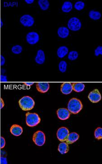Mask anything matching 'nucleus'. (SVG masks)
Wrapping results in <instances>:
<instances>
[{"mask_svg":"<svg viewBox=\"0 0 102 164\" xmlns=\"http://www.w3.org/2000/svg\"><path fill=\"white\" fill-rule=\"evenodd\" d=\"M79 137V135L77 133L72 132L71 133H69L68 134L65 141L68 145L72 144L73 143H75L76 141H77Z\"/></svg>","mask_w":102,"mask_h":164,"instance_id":"2eb2a0df","label":"nucleus"},{"mask_svg":"<svg viewBox=\"0 0 102 164\" xmlns=\"http://www.w3.org/2000/svg\"><path fill=\"white\" fill-rule=\"evenodd\" d=\"M33 141L36 145L42 146L45 142V135L41 131L35 132L33 136Z\"/></svg>","mask_w":102,"mask_h":164,"instance_id":"20e7f679","label":"nucleus"},{"mask_svg":"<svg viewBox=\"0 0 102 164\" xmlns=\"http://www.w3.org/2000/svg\"><path fill=\"white\" fill-rule=\"evenodd\" d=\"M21 23L25 27H31L34 25V17L29 14L24 15L20 19Z\"/></svg>","mask_w":102,"mask_h":164,"instance_id":"423d86ee","label":"nucleus"},{"mask_svg":"<svg viewBox=\"0 0 102 164\" xmlns=\"http://www.w3.org/2000/svg\"><path fill=\"white\" fill-rule=\"evenodd\" d=\"M0 160H1V164H7V157H1V159H0Z\"/></svg>","mask_w":102,"mask_h":164,"instance_id":"c756f323","label":"nucleus"},{"mask_svg":"<svg viewBox=\"0 0 102 164\" xmlns=\"http://www.w3.org/2000/svg\"><path fill=\"white\" fill-rule=\"evenodd\" d=\"M73 90L77 93H80L84 90L85 85L82 83H74L72 84Z\"/></svg>","mask_w":102,"mask_h":164,"instance_id":"aec40b11","label":"nucleus"},{"mask_svg":"<svg viewBox=\"0 0 102 164\" xmlns=\"http://www.w3.org/2000/svg\"><path fill=\"white\" fill-rule=\"evenodd\" d=\"M23 130L22 127L16 124L13 125L10 128V132L15 136H19L23 133Z\"/></svg>","mask_w":102,"mask_h":164,"instance_id":"f8f14e48","label":"nucleus"},{"mask_svg":"<svg viewBox=\"0 0 102 164\" xmlns=\"http://www.w3.org/2000/svg\"><path fill=\"white\" fill-rule=\"evenodd\" d=\"M58 150L61 154H65L68 152L70 150L69 145L66 142H61L59 145Z\"/></svg>","mask_w":102,"mask_h":164,"instance_id":"a211bd4d","label":"nucleus"},{"mask_svg":"<svg viewBox=\"0 0 102 164\" xmlns=\"http://www.w3.org/2000/svg\"><path fill=\"white\" fill-rule=\"evenodd\" d=\"M26 40L29 44L34 45L39 41V35L35 32H29L26 36Z\"/></svg>","mask_w":102,"mask_h":164,"instance_id":"0eeeda50","label":"nucleus"},{"mask_svg":"<svg viewBox=\"0 0 102 164\" xmlns=\"http://www.w3.org/2000/svg\"><path fill=\"white\" fill-rule=\"evenodd\" d=\"M1 82L7 81V76L3 75H1Z\"/></svg>","mask_w":102,"mask_h":164,"instance_id":"2f4dec72","label":"nucleus"},{"mask_svg":"<svg viewBox=\"0 0 102 164\" xmlns=\"http://www.w3.org/2000/svg\"><path fill=\"white\" fill-rule=\"evenodd\" d=\"M67 63L65 61H61L59 64V69L61 73H64L67 70Z\"/></svg>","mask_w":102,"mask_h":164,"instance_id":"b1692460","label":"nucleus"},{"mask_svg":"<svg viewBox=\"0 0 102 164\" xmlns=\"http://www.w3.org/2000/svg\"><path fill=\"white\" fill-rule=\"evenodd\" d=\"M3 22H2V20H1V27H2V26H3Z\"/></svg>","mask_w":102,"mask_h":164,"instance_id":"c9c22d12","label":"nucleus"},{"mask_svg":"<svg viewBox=\"0 0 102 164\" xmlns=\"http://www.w3.org/2000/svg\"><path fill=\"white\" fill-rule=\"evenodd\" d=\"M95 137L98 140H100L102 139V128L98 127L96 129L95 131Z\"/></svg>","mask_w":102,"mask_h":164,"instance_id":"a878e982","label":"nucleus"},{"mask_svg":"<svg viewBox=\"0 0 102 164\" xmlns=\"http://www.w3.org/2000/svg\"><path fill=\"white\" fill-rule=\"evenodd\" d=\"M5 62H6V59H5V57L3 55H1V66H2L5 65Z\"/></svg>","mask_w":102,"mask_h":164,"instance_id":"7c9ffc66","label":"nucleus"},{"mask_svg":"<svg viewBox=\"0 0 102 164\" xmlns=\"http://www.w3.org/2000/svg\"><path fill=\"white\" fill-rule=\"evenodd\" d=\"M89 16L90 18L95 21L100 19L102 16V15L100 12H98V11H94V10H91L89 12Z\"/></svg>","mask_w":102,"mask_h":164,"instance_id":"412c9836","label":"nucleus"},{"mask_svg":"<svg viewBox=\"0 0 102 164\" xmlns=\"http://www.w3.org/2000/svg\"><path fill=\"white\" fill-rule=\"evenodd\" d=\"M79 54L77 51H72L69 53L68 54V59L71 61H74L78 58Z\"/></svg>","mask_w":102,"mask_h":164,"instance_id":"393cba45","label":"nucleus"},{"mask_svg":"<svg viewBox=\"0 0 102 164\" xmlns=\"http://www.w3.org/2000/svg\"><path fill=\"white\" fill-rule=\"evenodd\" d=\"M69 133L70 131L67 128L65 127L60 128L57 132V137L61 142H65Z\"/></svg>","mask_w":102,"mask_h":164,"instance_id":"1a4fd4ad","label":"nucleus"},{"mask_svg":"<svg viewBox=\"0 0 102 164\" xmlns=\"http://www.w3.org/2000/svg\"><path fill=\"white\" fill-rule=\"evenodd\" d=\"M36 88L39 92L45 93L49 90L50 84L48 83H38L36 84Z\"/></svg>","mask_w":102,"mask_h":164,"instance_id":"4468645a","label":"nucleus"},{"mask_svg":"<svg viewBox=\"0 0 102 164\" xmlns=\"http://www.w3.org/2000/svg\"><path fill=\"white\" fill-rule=\"evenodd\" d=\"M84 7H85V4H84V2L82 1H77L75 3V6H74L76 10L79 11H81V10L84 9Z\"/></svg>","mask_w":102,"mask_h":164,"instance_id":"bb28decb","label":"nucleus"},{"mask_svg":"<svg viewBox=\"0 0 102 164\" xmlns=\"http://www.w3.org/2000/svg\"><path fill=\"white\" fill-rule=\"evenodd\" d=\"M24 85H26L28 86H31L34 84V83H23Z\"/></svg>","mask_w":102,"mask_h":164,"instance_id":"f704fd0d","label":"nucleus"},{"mask_svg":"<svg viewBox=\"0 0 102 164\" xmlns=\"http://www.w3.org/2000/svg\"><path fill=\"white\" fill-rule=\"evenodd\" d=\"M5 106V103H4V100L2 98L1 99V102H0V106H1V108L2 109Z\"/></svg>","mask_w":102,"mask_h":164,"instance_id":"473e14b6","label":"nucleus"},{"mask_svg":"<svg viewBox=\"0 0 102 164\" xmlns=\"http://www.w3.org/2000/svg\"><path fill=\"white\" fill-rule=\"evenodd\" d=\"M26 124L28 126L34 127L37 125L40 122L41 119L37 114L27 112L26 114Z\"/></svg>","mask_w":102,"mask_h":164,"instance_id":"7ed1b4c3","label":"nucleus"},{"mask_svg":"<svg viewBox=\"0 0 102 164\" xmlns=\"http://www.w3.org/2000/svg\"><path fill=\"white\" fill-rule=\"evenodd\" d=\"M0 144H0L1 149H3L5 147V145H6V140L2 136L1 137V143Z\"/></svg>","mask_w":102,"mask_h":164,"instance_id":"c85d7f7f","label":"nucleus"},{"mask_svg":"<svg viewBox=\"0 0 102 164\" xmlns=\"http://www.w3.org/2000/svg\"><path fill=\"white\" fill-rule=\"evenodd\" d=\"M60 91L63 94H70L73 91L72 84L70 83H63L60 87Z\"/></svg>","mask_w":102,"mask_h":164,"instance_id":"ddd939ff","label":"nucleus"},{"mask_svg":"<svg viewBox=\"0 0 102 164\" xmlns=\"http://www.w3.org/2000/svg\"><path fill=\"white\" fill-rule=\"evenodd\" d=\"M72 3L70 1H66L64 2L62 5V7H61L62 12L65 13H68L71 12L72 10Z\"/></svg>","mask_w":102,"mask_h":164,"instance_id":"6ab92c4d","label":"nucleus"},{"mask_svg":"<svg viewBox=\"0 0 102 164\" xmlns=\"http://www.w3.org/2000/svg\"><path fill=\"white\" fill-rule=\"evenodd\" d=\"M57 114L60 120H65L69 119L71 113L67 108H60L57 111Z\"/></svg>","mask_w":102,"mask_h":164,"instance_id":"9d476101","label":"nucleus"},{"mask_svg":"<svg viewBox=\"0 0 102 164\" xmlns=\"http://www.w3.org/2000/svg\"><path fill=\"white\" fill-rule=\"evenodd\" d=\"M68 27L70 30L76 32L81 29L82 24L79 18L73 17L70 19L68 22Z\"/></svg>","mask_w":102,"mask_h":164,"instance_id":"39448f33","label":"nucleus"},{"mask_svg":"<svg viewBox=\"0 0 102 164\" xmlns=\"http://www.w3.org/2000/svg\"><path fill=\"white\" fill-rule=\"evenodd\" d=\"M57 33L59 38L61 39H65L69 36L70 31L66 27H61L58 28Z\"/></svg>","mask_w":102,"mask_h":164,"instance_id":"dca6fc26","label":"nucleus"},{"mask_svg":"<svg viewBox=\"0 0 102 164\" xmlns=\"http://www.w3.org/2000/svg\"><path fill=\"white\" fill-rule=\"evenodd\" d=\"M38 4L42 11H46L50 7V3L48 0H39Z\"/></svg>","mask_w":102,"mask_h":164,"instance_id":"4be33fe9","label":"nucleus"},{"mask_svg":"<svg viewBox=\"0 0 102 164\" xmlns=\"http://www.w3.org/2000/svg\"><path fill=\"white\" fill-rule=\"evenodd\" d=\"M25 2L28 4H32L34 2V0H25Z\"/></svg>","mask_w":102,"mask_h":164,"instance_id":"72a5a7b5","label":"nucleus"},{"mask_svg":"<svg viewBox=\"0 0 102 164\" xmlns=\"http://www.w3.org/2000/svg\"><path fill=\"white\" fill-rule=\"evenodd\" d=\"M83 105L80 100L77 98L70 99L68 103V111L72 114H78L83 108Z\"/></svg>","mask_w":102,"mask_h":164,"instance_id":"f257e3e1","label":"nucleus"},{"mask_svg":"<svg viewBox=\"0 0 102 164\" xmlns=\"http://www.w3.org/2000/svg\"><path fill=\"white\" fill-rule=\"evenodd\" d=\"M88 98L92 103H97L101 100L102 96L99 90L95 89L90 93L88 95Z\"/></svg>","mask_w":102,"mask_h":164,"instance_id":"6e6552de","label":"nucleus"},{"mask_svg":"<svg viewBox=\"0 0 102 164\" xmlns=\"http://www.w3.org/2000/svg\"><path fill=\"white\" fill-rule=\"evenodd\" d=\"M35 62L39 65H43L45 61V52L41 49L38 50L37 55L34 59Z\"/></svg>","mask_w":102,"mask_h":164,"instance_id":"9b49d317","label":"nucleus"},{"mask_svg":"<svg viewBox=\"0 0 102 164\" xmlns=\"http://www.w3.org/2000/svg\"><path fill=\"white\" fill-rule=\"evenodd\" d=\"M12 52L15 54H20L22 53L23 48L22 46L20 45H15L12 47Z\"/></svg>","mask_w":102,"mask_h":164,"instance_id":"5701e85b","label":"nucleus"},{"mask_svg":"<svg viewBox=\"0 0 102 164\" xmlns=\"http://www.w3.org/2000/svg\"><path fill=\"white\" fill-rule=\"evenodd\" d=\"M68 53H69V49L65 46H62L60 47L58 49L57 52V56H58L59 58H61V59L67 55Z\"/></svg>","mask_w":102,"mask_h":164,"instance_id":"f3484780","label":"nucleus"},{"mask_svg":"<svg viewBox=\"0 0 102 164\" xmlns=\"http://www.w3.org/2000/svg\"><path fill=\"white\" fill-rule=\"evenodd\" d=\"M95 55L98 57L99 55H102V47L98 46L95 51Z\"/></svg>","mask_w":102,"mask_h":164,"instance_id":"cd10ccee","label":"nucleus"},{"mask_svg":"<svg viewBox=\"0 0 102 164\" xmlns=\"http://www.w3.org/2000/svg\"><path fill=\"white\" fill-rule=\"evenodd\" d=\"M19 104L22 111H29L34 108L35 102L32 97L29 96H25L19 100Z\"/></svg>","mask_w":102,"mask_h":164,"instance_id":"f03ea898","label":"nucleus"}]
</instances>
